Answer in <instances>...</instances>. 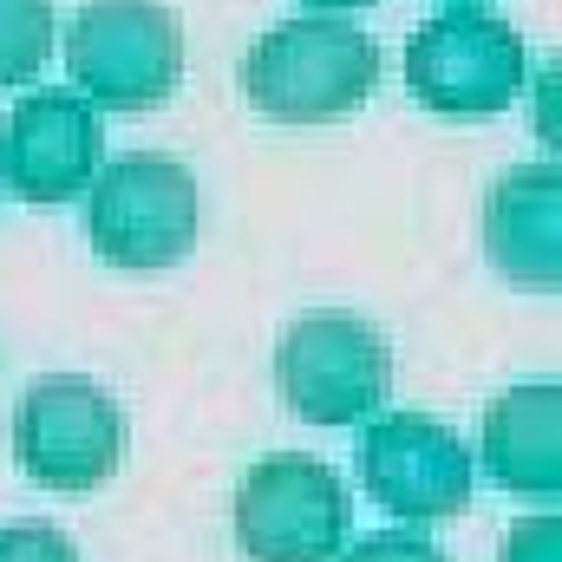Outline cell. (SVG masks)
<instances>
[{"instance_id":"6da1fadb","label":"cell","mask_w":562,"mask_h":562,"mask_svg":"<svg viewBox=\"0 0 562 562\" xmlns=\"http://www.w3.org/2000/svg\"><path fill=\"white\" fill-rule=\"evenodd\" d=\"M380 86V46L347 13L276 20L243 53V99L276 125H334L353 119Z\"/></svg>"},{"instance_id":"7a4b0ae2","label":"cell","mask_w":562,"mask_h":562,"mask_svg":"<svg viewBox=\"0 0 562 562\" xmlns=\"http://www.w3.org/2000/svg\"><path fill=\"white\" fill-rule=\"evenodd\" d=\"M196 229H203L196 177L164 150H125L119 164H99V177L86 183V236L99 262L125 276L177 269L196 249Z\"/></svg>"},{"instance_id":"3957f363","label":"cell","mask_w":562,"mask_h":562,"mask_svg":"<svg viewBox=\"0 0 562 562\" xmlns=\"http://www.w3.org/2000/svg\"><path fill=\"white\" fill-rule=\"evenodd\" d=\"M66 72L92 112H150L183 86V20L164 0H86L66 26Z\"/></svg>"},{"instance_id":"277c9868","label":"cell","mask_w":562,"mask_h":562,"mask_svg":"<svg viewBox=\"0 0 562 562\" xmlns=\"http://www.w3.org/2000/svg\"><path fill=\"white\" fill-rule=\"evenodd\" d=\"M530 53L524 33L471 0L431 13L406 40V86L438 119H497L524 92Z\"/></svg>"},{"instance_id":"5b68a950","label":"cell","mask_w":562,"mask_h":562,"mask_svg":"<svg viewBox=\"0 0 562 562\" xmlns=\"http://www.w3.org/2000/svg\"><path fill=\"white\" fill-rule=\"evenodd\" d=\"M276 386L307 425H360L393 393V347L373 321L347 307L301 314L276 347Z\"/></svg>"},{"instance_id":"8992f818","label":"cell","mask_w":562,"mask_h":562,"mask_svg":"<svg viewBox=\"0 0 562 562\" xmlns=\"http://www.w3.org/2000/svg\"><path fill=\"white\" fill-rule=\"evenodd\" d=\"M13 451H20V471L40 484V491H99L119 477L125 451H132V431L119 400L86 380V373H46L26 386V400L13 406Z\"/></svg>"},{"instance_id":"52a82bcc","label":"cell","mask_w":562,"mask_h":562,"mask_svg":"<svg viewBox=\"0 0 562 562\" xmlns=\"http://www.w3.org/2000/svg\"><path fill=\"white\" fill-rule=\"evenodd\" d=\"M353 524V497L334 464L276 451L236 484V543L249 562H334Z\"/></svg>"},{"instance_id":"ba28073f","label":"cell","mask_w":562,"mask_h":562,"mask_svg":"<svg viewBox=\"0 0 562 562\" xmlns=\"http://www.w3.org/2000/svg\"><path fill=\"white\" fill-rule=\"evenodd\" d=\"M360 484L400 524H451L471 510L477 458L431 413H380L360 438Z\"/></svg>"},{"instance_id":"9c48e42d","label":"cell","mask_w":562,"mask_h":562,"mask_svg":"<svg viewBox=\"0 0 562 562\" xmlns=\"http://www.w3.org/2000/svg\"><path fill=\"white\" fill-rule=\"evenodd\" d=\"M105 164V125L79 92H26L0 125V183L20 203H72Z\"/></svg>"},{"instance_id":"30bf717a","label":"cell","mask_w":562,"mask_h":562,"mask_svg":"<svg viewBox=\"0 0 562 562\" xmlns=\"http://www.w3.org/2000/svg\"><path fill=\"white\" fill-rule=\"evenodd\" d=\"M484 256L517 288L562 281V177L557 164H517L484 196Z\"/></svg>"},{"instance_id":"8fae6325","label":"cell","mask_w":562,"mask_h":562,"mask_svg":"<svg viewBox=\"0 0 562 562\" xmlns=\"http://www.w3.org/2000/svg\"><path fill=\"white\" fill-rule=\"evenodd\" d=\"M484 477L510 497H557L562 491V393L543 386H510L484 413Z\"/></svg>"},{"instance_id":"7c38bea8","label":"cell","mask_w":562,"mask_h":562,"mask_svg":"<svg viewBox=\"0 0 562 562\" xmlns=\"http://www.w3.org/2000/svg\"><path fill=\"white\" fill-rule=\"evenodd\" d=\"M59 46V13L53 0H0V92L33 86L40 66Z\"/></svg>"},{"instance_id":"4fadbf2b","label":"cell","mask_w":562,"mask_h":562,"mask_svg":"<svg viewBox=\"0 0 562 562\" xmlns=\"http://www.w3.org/2000/svg\"><path fill=\"white\" fill-rule=\"evenodd\" d=\"M0 562H79V550H72V537L59 524L26 517V524H7L0 530Z\"/></svg>"},{"instance_id":"5bb4252c","label":"cell","mask_w":562,"mask_h":562,"mask_svg":"<svg viewBox=\"0 0 562 562\" xmlns=\"http://www.w3.org/2000/svg\"><path fill=\"white\" fill-rule=\"evenodd\" d=\"M340 562H451V557L438 543L413 537V530H373V537H360Z\"/></svg>"},{"instance_id":"9a60e30c","label":"cell","mask_w":562,"mask_h":562,"mask_svg":"<svg viewBox=\"0 0 562 562\" xmlns=\"http://www.w3.org/2000/svg\"><path fill=\"white\" fill-rule=\"evenodd\" d=\"M504 562H562V524L543 517H517L510 537H504Z\"/></svg>"},{"instance_id":"2e32d148","label":"cell","mask_w":562,"mask_h":562,"mask_svg":"<svg viewBox=\"0 0 562 562\" xmlns=\"http://www.w3.org/2000/svg\"><path fill=\"white\" fill-rule=\"evenodd\" d=\"M307 13H360V7H380V0H301Z\"/></svg>"},{"instance_id":"e0dca14e","label":"cell","mask_w":562,"mask_h":562,"mask_svg":"<svg viewBox=\"0 0 562 562\" xmlns=\"http://www.w3.org/2000/svg\"><path fill=\"white\" fill-rule=\"evenodd\" d=\"M0 196H7V183H0Z\"/></svg>"}]
</instances>
